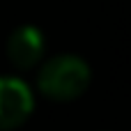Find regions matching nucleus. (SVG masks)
I'll return each mask as SVG.
<instances>
[{
    "instance_id": "obj_2",
    "label": "nucleus",
    "mask_w": 131,
    "mask_h": 131,
    "mask_svg": "<svg viewBox=\"0 0 131 131\" xmlns=\"http://www.w3.org/2000/svg\"><path fill=\"white\" fill-rule=\"evenodd\" d=\"M35 108L30 88L14 76H0V131L21 127Z\"/></svg>"
},
{
    "instance_id": "obj_3",
    "label": "nucleus",
    "mask_w": 131,
    "mask_h": 131,
    "mask_svg": "<svg viewBox=\"0 0 131 131\" xmlns=\"http://www.w3.org/2000/svg\"><path fill=\"white\" fill-rule=\"evenodd\" d=\"M7 55L18 69L35 67L44 55V35L32 25L16 28L7 39Z\"/></svg>"
},
{
    "instance_id": "obj_1",
    "label": "nucleus",
    "mask_w": 131,
    "mask_h": 131,
    "mask_svg": "<svg viewBox=\"0 0 131 131\" xmlns=\"http://www.w3.org/2000/svg\"><path fill=\"white\" fill-rule=\"evenodd\" d=\"M90 85V67L83 58L62 53L48 58L37 76V88L46 99L71 101L81 97Z\"/></svg>"
}]
</instances>
